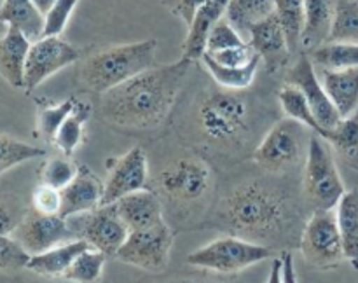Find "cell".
I'll return each mask as SVG.
<instances>
[{
  "mask_svg": "<svg viewBox=\"0 0 358 283\" xmlns=\"http://www.w3.org/2000/svg\"><path fill=\"white\" fill-rule=\"evenodd\" d=\"M317 73L341 119L355 115L358 110V66L346 70L317 68Z\"/></svg>",
  "mask_w": 358,
  "mask_h": 283,
  "instance_id": "cell-19",
  "label": "cell"
},
{
  "mask_svg": "<svg viewBox=\"0 0 358 283\" xmlns=\"http://www.w3.org/2000/svg\"><path fill=\"white\" fill-rule=\"evenodd\" d=\"M0 20L20 30L30 42L44 37L45 17L31 0H6L0 9Z\"/></svg>",
  "mask_w": 358,
  "mask_h": 283,
  "instance_id": "cell-24",
  "label": "cell"
},
{
  "mask_svg": "<svg viewBox=\"0 0 358 283\" xmlns=\"http://www.w3.org/2000/svg\"><path fill=\"white\" fill-rule=\"evenodd\" d=\"M206 55L212 56L217 63L226 66H247L259 56L248 42H245L243 45H236V48L224 49V51H219V52H212V55L206 52Z\"/></svg>",
  "mask_w": 358,
  "mask_h": 283,
  "instance_id": "cell-42",
  "label": "cell"
},
{
  "mask_svg": "<svg viewBox=\"0 0 358 283\" xmlns=\"http://www.w3.org/2000/svg\"><path fill=\"white\" fill-rule=\"evenodd\" d=\"M105 185L100 178L93 173L87 166L77 168V175L73 180L62 189V210L59 215L63 219L80 215V213L91 212L101 205Z\"/></svg>",
  "mask_w": 358,
  "mask_h": 283,
  "instance_id": "cell-17",
  "label": "cell"
},
{
  "mask_svg": "<svg viewBox=\"0 0 358 283\" xmlns=\"http://www.w3.org/2000/svg\"><path fill=\"white\" fill-rule=\"evenodd\" d=\"M273 13H275V0H229L226 17L245 38L248 37L252 24Z\"/></svg>",
  "mask_w": 358,
  "mask_h": 283,
  "instance_id": "cell-26",
  "label": "cell"
},
{
  "mask_svg": "<svg viewBox=\"0 0 358 283\" xmlns=\"http://www.w3.org/2000/svg\"><path fill=\"white\" fill-rule=\"evenodd\" d=\"M205 2L206 0H161L163 7H166L173 16L184 21L187 27L192 23L196 13H198L199 7Z\"/></svg>",
  "mask_w": 358,
  "mask_h": 283,
  "instance_id": "cell-43",
  "label": "cell"
},
{
  "mask_svg": "<svg viewBox=\"0 0 358 283\" xmlns=\"http://www.w3.org/2000/svg\"><path fill=\"white\" fill-rule=\"evenodd\" d=\"M77 98L70 96L65 101H62L59 105H51V107H41L38 108L37 115V128L38 133L42 135V138L52 142L58 133L59 126L63 124L66 117L72 114V110L76 108Z\"/></svg>",
  "mask_w": 358,
  "mask_h": 283,
  "instance_id": "cell-36",
  "label": "cell"
},
{
  "mask_svg": "<svg viewBox=\"0 0 358 283\" xmlns=\"http://www.w3.org/2000/svg\"><path fill=\"white\" fill-rule=\"evenodd\" d=\"M229 0H206L199 10L196 13L194 20L189 24L187 37L182 45V58L189 61H199L206 51V41L212 28L226 16Z\"/></svg>",
  "mask_w": 358,
  "mask_h": 283,
  "instance_id": "cell-18",
  "label": "cell"
},
{
  "mask_svg": "<svg viewBox=\"0 0 358 283\" xmlns=\"http://www.w3.org/2000/svg\"><path fill=\"white\" fill-rule=\"evenodd\" d=\"M156 38L114 45L84 59L80 80L96 93H107L138 73L152 68L156 59Z\"/></svg>",
  "mask_w": 358,
  "mask_h": 283,
  "instance_id": "cell-2",
  "label": "cell"
},
{
  "mask_svg": "<svg viewBox=\"0 0 358 283\" xmlns=\"http://www.w3.org/2000/svg\"><path fill=\"white\" fill-rule=\"evenodd\" d=\"M147 182V156L142 147H133L131 150L119 157L112 166L108 180L105 184L101 205L117 203L124 196L142 191ZM100 205V206H101Z\"/></svg>",
  "mask_w": 358,
  "mask_h": 283,
  "instance_id": "cell-15",
  "label": "cell"
},
{
  "mask_svg": "<svg viewBox=\"0 0 358 283\" xmlns=\"http://www.w3.org/2000/svg\"><path fill=\"white\" fill-rule=\"evenodd\" d=\"M91 115V105L87 101L77 100L76 108L72 110V114L63 121V124L59 126L58 133H56L55 143L59 150H62L65 156H72L73 150L77 149V145L80 143L83 138V128L86 124V121Z\"/></svg>",
  "mask_w": 358,
  "mask_h": 283,
  "instance_id": "cell-31",
  "label": "cell"
},
{
  "mask_svg": "<svg viewBox=\"0 0 358 283\" xmlns=\"http://www.w3.org/2000/svg\"><path fill=\"white\" fill-rule=\"evenodd\" d=\"M3 3H6V0H0V9H2V7H3Z\"/></svg>",
  "mask_w": 358,
  "mask_h": 283,
  "instance_id": "cell-49",
  "label": "cell"
},
{
  "mask_svg": "<svg viewBox=\"0 0 358 283\" xmlns=\"http://www.w3.org/2000/svg\"><path fill=\"white\" fill-rule=\"evenodd\" d=\"M245 38L241 37L240 31L229 23L227 17H222L215 27L212 28L208 35V41H206V51L205 52H219L224 51V49L236 48V45H243Z\"/></svg>",
  "mask_w": 358,
  "mask_h": 283,
  "instance_id": "cell-38",
  "label": "cell"
},
{
  "mask_svg": "<svg viewBox=\"0 0 358 283\" xmlns=\"http://www.w3.org/2000/svg\"><path fill=\"white\" fill-rule=\"evenodd\" d=\"M83 51L59 37H42L31 42L24 65V91H34L45 79L80 58Z\"/></svg>",
  "mask_w": 358,
  "mask_h": 283,
  "instance_id": "cell-10",
  "label": "cell"
},
{
  "mask_svg": "<svg viewBox=\"0 0 358 283\" xmlns=\"http://www.w3.org/2000/svg\"><path fill=\"white\" fill-rule=\"evenodd\" d=\"M30 45L31 42L13 27L0 37V75L17 89L24 87V65Z\"/></svg>",
  "mask_w": 358,
  "mask_h": 283,
  "instance_id": "cell-21",
  "label": "cell"
},
{
  "mask_svg": "<svg viewBox=\"0 0 358 283\" xmlns=\"http://www.w3.org/2000/svg\"><path fill=\"white\" fill-rule=\"evenodd\" d=\"M306 126L287 117L276 122L254 152V161L266 171H282L299 161Z\"/></svg>",
  "mask_w": 358,
  "mask_h": 283,
  "instance_id": "cell-9",
  "label": "cell"
},
{
  "mask_svg": "<svg viewBox=\"0 0 358 283\" xmlns=\"http://www.w3.org/2000/svg\"><path fill=\"white\" fill-rule=\"evenodd\" d=\"M7 28H9V27H7V24L3 23L2 20H0V37H2V35L6 34V31H7Z\"/></svg>",
  "mask_w": 358,
  "mask_h": 283,
  "instance_id": "cell-48",
  "label": "cell"
},
{
  "mask_svg": "<svg viewBox=\"0 0 358 283\" xmlns=\"http://www.w3.org/2000/svg\"><path fill=\"white\" fill-rule=\"evenodd\" d=\"M269 257H273V252L264 245L236 236H224L189 254L187 262L208 271L238 273Z\"/></svg>",
  "mask_w": 358,
  "mask_h": 283,
  "instance_id": "cell-5",
  "label": "cell"
},
{
  "mask_svg": "<svg viewBox=\"0 0 358 283\" xmlns=\"http://www.w3.org/2000/svg\"><path fill=\"white\" fill-rule=\"evenodd\" d=\"M301 252L318 269H332L345 259L338 219L332 210H315L301 236Z\"/></svg>",
  "mask_w": 358,
  "mask_h": 283,
  "instance_id": "cell-7",
  "label": "cell"
},
{
  "mask_svg": "<svg viewBox=\"0 0 358 283\" xmlns=\"http://www.w3.org/2000/svg\"><path fill=\"white\" fill-rule=\"evenodd\" d=\"M191 63L182 58L171 65L152 66L103 93V119L126 129H150L159 126L173 107Z\"/></svg>",
  "mask_w": 358,
  "mask_h": 283,
  "instance_id": "cell-1",
  "label": "cell"
},
{
  "mask_svg": "<svg viewBox=\"0 0 358 283\" xmlns=\"http://www.w3.org/2000/svg\"><path fill=\"white\" fill-rule=\"evenodd\" d=\"M91 248V245L84 240H72L66 243L58 245L42 254L31 255L28 261L27 269L42 276H63L72 262L83 254L84 250Z\"/></svg>",
  "mask_w": 358,
  "mask_h": 283,
  "instance_id": "cell-23",
  "label": "cell"
},
{
  "mask_svg": "<svg viewBox=\"0 0 358 283\" xmlns=\"http://www.w3.org/2000/svg\"><path fill=\"white\" fill-rule=\"evenodd\" d=\"M280 105H282L283 112L287 114V117L294 119V121L301 122V124L306 126L311 133H317L322 138H327L329 131H325L320 126V122L317 121V117L311 112L310 105H308L306 98L301 93V89H297L292 84L285 82V86L280 89L278 93Z\"/></svg>",
  "mask_w": 358,
  "mask_h": 283,
  "instance_id": "cell-30",
  "label": "cell"
},
{
  "mask_svg": "<svg viewBox=\"0 0 358 283\" xmlns=\"http://www.w3.org/2000/svg\"><path fill=\"white\" fill-rule=\"evenodd\" d=\"M287 82L301 89L308 105H310L311 112H313V115L325 131H331L343 121L338 108L334 107L329 94L325 93L324 86L318 79L317 68H315L308 52L301 55L297 61L290 66V70L287 72Z\"/></svg>",
  "mask_w": 358,
  "mask_h": 283,
  "instance_id": "cell-13",
  "label": "cell"
},
{
  "mask_svg": "<svg viewBox=\"0 0 358 283\" xmlns=\"http://www.w3.org/2000/svg\"><path fill=\"white\" fill-rule=\"evenodd\" d=\"M107 255L94 248L84 250L65 271L63 278L77 283H94L100 280Z\"/></svg>",
  "mask_w": 358,
  "mask_h": 283,
  "instance_id": "cell-34",
  "label": "cell"
},
{
  "mask_svg": "<svg viewBox=\"0 0 358 283\" xmlns=\"http://www.w3.org/2000/svg\"><path fill=\"white\" fill-rule=\"evenodd\" d=\"M23 217L24 215L17 212L16 205H10L6 199H0V236L14 233Z\"/></svg>",
  "mask_w": 358,
  "mask_h": 283,
  "instance_id": "cell-44",
  "label": "cell"
},
{
  "mask_svg": "<svg viewBox=\"0 0 358 283\" xmlns=\"http://www.w3.org/2000/svg\"><path fill=\"white\" fill-rule=\"evenodd\" d=\"M73 229L62 215H44L34 208L24 213L23 220L14 231V238L30 255L42 254L58 245L72 241Z\"/></svg>",
  "mask_w": 358,
  "mask_h": 283,
  "instance_id": "cell-14",
  "label": "cell"
},
{
  "mask_svg": "<svg viewBox=\"0 0 358 283\" xmlns=\"http://www.w3.org/2000/svg\"><path fill=\"white\" fill-rule=\"evenodd\" d=\"M173 233L166 222L140 231H129L128 238L115 257L124 264L136 266L147 271H161L168 264Z\"/></svg>",
  "mask_w": 358,
  "mask_h": 283,
  "instance_id": "cell-8",
  "label": "cell"
},
{
  "mask_svg": "<svg viewBox=\"0 0 358 283\" xmlns=\"http://www.w3.org/2000/svg\"><path fill=\"white\" fill-rule=\"evenodd\" d=\"M198 121L206 136L217 142H231L248 126L247 101L227 91H212L198 107Z\"/></svg>",
  "mask_w": 358,
  "mask_h": 283,
  "instance_id": "cell-6",
  "label": "cell"
},
{
  "mask_svg": "<svg viewBox=\"0 0 358 283\" xmlns=\"http://www.w3.org/2000/svg\"><path fill=\"white\" fill-rule=\"evenodd\" d=\"M44 156L45 150L41 147L20 142V140L10 138L7 135H0V177L17 164Z\"/></svg>",
  "mask_w": 358,
  "mask_h": 283,
  "instance_id": "cell-35",
  "label": "cell"
},
{
  "mask_svg": "<svg viewBox=\"0 0 358 283\" xmlns=\"http://www.w3.org/2000/svg\"><path fill=\"white\" fill-rule=\"evenodd\" d=\"M304 192L315 210H334L346 192L332 156L331 143L317 133L308 140Z\"/></svg>",
  "mask_w": 358,
  "mask_h": 283,
  "instance_id": "cell-4",
  "label": "cell"
},
{
  "mask_svg": "<svg viewBox=\"0 0 358 283\" xmlns=\"http://www.w3.org/2000/svg\"><path fill=\"white\" fill-rule=\"evenodd\" d=\"M199 61L205 65V68L208 70L210 75L217 80V84H220L222 87L226 89H245V87L250 86L254 82V77L255 72L259 68V63H261V56L254 59L250 65L247 66H226V65H220L217 63L212 56L205 55L201 56Z\"/></svg>",
  "mask_w": 358,
  "mask_h": 283,
  "instance_id": "cell-28",
  "label": "cell"
},
{
  "mask_svg": "<svg viewBox=\"0 0 358 283\" xmlns=\"http://www.w3.org/2000/svg\"><path fill=\"white\" fill-rule=\"evenodd\" d=\"M247 42L261 56V61H264L266 70L269 73L278 72L290 56L285 34H283L275 13L252 24Z\"/></svg>",
  "mask_w": 358,
  "mask_h": 283,
  "instance_id": "cell-16",
  "label": "cell"
},
{
  "mask_svg": "<svg viewBox=\"0 0 358 283\" xmlns=\"http://www.w3.org/2000/svg\"><path fill=\"white\" fill-rule=\"evenodd\" d=\"M31 206L35 212L44 215H59L62 210V191L49 185L41 184L31 196Z\"/></svg>",
  "mask_w": 358,
  "mask_h": 283,
  "instance_id": "cell-41",
  "label": "cell"
},
{
  "mask_svg": "<svg viewBox=\"0 0 358 283\" xmlns=\"http://www.w3.org/2000/svg\"><path fill=\"white\" fill-rule=\"evenodd\" d=\"M317 68L346 70L358 66V45L348 42H325L308 52Z\"/></svg>",
  "mask_w": 358,
  "mask_h": 283,
  "instance_id": "cell-27",
  "label": "cell"
},
{
  "mask_svg": "<svg viewBox=\"0 0 358 283\" xmlns=\"http://www.w3.org/2000/svg\"><path fill=\"white\" fill-rule=\"evenodd\" d=\"M77 168L79 166L70 163L65 157H52L42 168L41 184H45L49 187H55L58 191H62V189H65L73 180V177L77 175Z\"/></svg>",
  "mask_w": 358,
  "mask_h": 283,
  "instance_id": "cell-37",
  "label": "cell"
},
{
  "mask_svg": "<svg viewBox=\"0 0 358 283\" xmlns=\"http://www.w3.org/2000/svg\"><path fill=\"white\" fill-rule=\"evenodd\" d=\"M226 220L243 234L264 236L283 226L287 208L273 189L259 182H248L234 189L226 199Z\"/></svg>",
  "mask_w": 358,
  "mask_h": 283,
  "instance_id": "cell-3",
  "label": "cell"
},
{
  "mask_svg": "<svg viewBox=\"0 0 358 283\" xmlns=\"http://www.w3.org/2000/svg\"><path fill=\"white\" fill-rule=\"evenodd\" d=\"M282 262H283V283H297L292 254H290V252H283Z\"/></svg>",
  "mask_w": 358,
  "mask_h": 283,
  "instance_id": "cell-45",
  "label": "cell"
},
{
  "mask_svg": "<svg viewBox=\"0 0 358 283\" xmlns=\"http://www.w3.org/2000/svg\"><path fill=\"white\" fill-rule=\"evenodd\" d=\"M210 175L208 166L196 157L175 159L157 175V185L161 192L171 201L191 203L205 196L208 191Z\"/></svg>",
  "mask_w": 358,
  "mask_h": 283,
  "instance_id": "cell-11",
  "label": "cell"
},
{
  "mask_svg": "<svg viewBox=\"0 0 358 283\" xmlns=\"http://www.w3.org/2000/svg\"><path fill=\"white\" fill-rule=\"evenodd\" d=\"M268 283H283V262L282 257H276L271 264Z\"/></svg>",
  "mask_w": 358,
  "mask_h": 283,
  "instance_id": "cell-46",
  "label": "cell"
},
{
  "mask_svg": "<svg viewBox=\"0 0 358 283\" xmlns=\"http://www.w3.org/2000/svg\"><path fill=\"white\" fill-rule=\"evenodd\" d=\"M115 208L128 231L147 229L164 222L159 198L154 192L143 189L119 199Z\"/></svg>",
  "mask_w": 358,
  "mask_h": 283,
  "instance_id": "cell-20",
  "label": "cell"
},
{
  "mask_svg": "<svg viewBox=\"0 0 358 283\" xmlns=\"http://www.w3.org/2000/svg\"><path fill=\"white\" fill-rule=\"evenodd\" d=\"M31 2L35 3V7H37V9L41 10V13L44 14V17H45V14L51 10V7L55 6L56 0H31Z\"/></svg>",
  "mask_w": 358,
  "mask_h": 283,
  "instance_id": "cell-47",
  "label": "cell"
},
{
  "mask_svg": "<svg viewBox=\"0 0 358 283\" xmlns=\"http://www.w3.org/2000/svg\"><path fill=\"white\" fill-rule=\"evenodd\" d=\"M329 143L334 147L338 156L348 164L350 168L358 171V117L352 115L348 119H343L334 129L329 131Z\"/></svg>",
  "mask_w": 358,
  "mask_h": 283,
  "instance_id": "cell-32",
  "label": "cell"
},
{
  "mask_svg": "<svg viewBox=\"0 0 358 283\" xmlns=\"http://www.w3.org/2000/svg\"><path fill=\"white\" fill-rule=\"evenodd\" d=\"M31 255L21 247L16 238L9 234L0 236V271H17L27 268Z\"/></svg>",
  "mask_w": 358,
  "mask_h": 283,
  "instance_id": "cell-39",
  "label": "cell"
},
{
  "mask_svg": "<svg viewBox=\"0 0 358 283\" xmlns=\"http://www.w3.org/2000/svg\"><path fill=\"white\" fill-rule=\"evenodd\" d=\"M83 219L77 224L73 233L79 234L80 240L87 241L91 248L103 252L105 255L115 257L119 248L128 238L129 231L122 219L119 217L115 203L112 205H101L91 212L80 213Z\"/></svg>",
  "mask_w": 358,
  "mask_h": 283,
  "instance_id": "cell-12",
  "label": "cell"
},
{
  "mask_svg": "<svg viewBox=\"0 0 358 283\" xmlns=\"http://www.w3.org/2000/svg\"><path fill=\"white\" fill-rule=\"evenodd\" d=\"M355 115H357V117H358V110H357V114H355Z\"/></svg>",
  "mask_w": 358,
  "mask_h": 283,
  "instance_id": "cell-50",
  "label": "cell"
},
{
  "mask_svg": "<svg viewBox=\"0 0 358 283\" xmlns=\"http://www.w3.org/2000/svg\"><path fill=\"white\" fill-rule=\"evenodd\" d=\"M327 42L358 45V0H336V16Z\"/></svg>",
  "mask_w": 358,
  "mask_h": 283,
  "instance_id": "cell-33",
  "label": "cell"
},
{
  "mask_svg": "<svg viewBox=\"0 0 358 283\" xmlns=\"http://www.w3.org/2000/svg\"><path fill=\"white\" fill-rule=\"evenodd\" d=\"M275 14L280 21L290 55L299 51L304 31V0H275Z\"/></svg>",
  "mask_w": 358,
  "mask_h": 283,
  "instance_id": "cell-29",
  "label": "cell"
},
{
  "mask_svg": "<svg viewBox=\"0 0 358 283\" xmlns=\"http://www.w3.org/2000/svg\"><path fill=\"white\" fill-rule=\"evenodd\" d=\"M79 0H56L55 6L45 14L44 37H59L72 16Z\"/></svg>",
  "mask_w": 358,
  "mask_h": 283,
  "instance_id": "cell-40",
  "label": "cell"
},
{
  "mask_svg": "<svg viewBox=\"0 0 358 283\" xmlns=\"http://www.w3.org/2000/svg\"><path fill=\"white\" fill-rule=\"evenodd\" d=\"M345 259L358 269V187L346 191L336 206Z\"/></svg>",
  "mask_w": 358,
  "mask_h": 283,
  "instance_id": "cell-25",
  "label": "cell"
},
{
  "mask_svg": "<svg viewBox=\"0 0 358 283\" xmlns=\"http://www.w3.org/2000/svg\"><path fill=\"white\" fill-rule=\"evenodd\" d=\"M304 31L301 45L308 52L325 44L331 37L336 16V0H304Z\"/></svg>",
  "mask_w": 358,
  "mask_h": 283,
  "instance_id": "cell-22",
  "label": "cell"
}]
</instances>
